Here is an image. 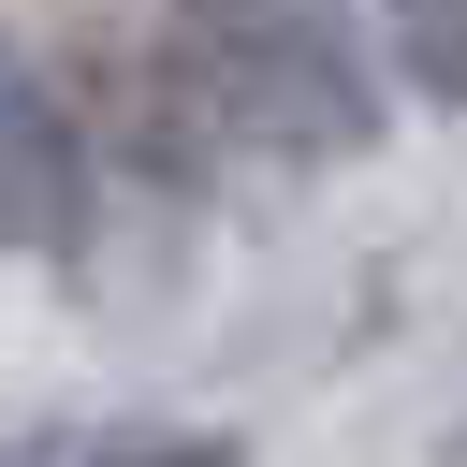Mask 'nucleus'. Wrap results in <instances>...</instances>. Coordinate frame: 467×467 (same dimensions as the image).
Segmentation results:
<instances>
[{
	"instance_id": "3",
	"label": "nucleus",
	"mask_w": 467,
	"mask_h": 467,
	"mask_svg": "<svg viewBox=\"0 0 467 467\" xmlns=\"http://www.w3.org/2000/svg\"><path fill=\"white\" fill-rule=\"evenodd\" d=\"M350 15L379 29V58H394V88H409V102L467 117V0H350Z\"/></svg>"
},
{
	"instance_id": "4",
	"label": "nucleus",
	"mask_w": 467,
	"mask_h": 467,
	"mask_svg": "<svg viewBox=\"0 0 467 467\" xmlns=\"http://www.w3.org/2000/svg\"><path fill=\"white\" fill-rule=\"evenodd\" d=\"M44 467H248V438H219V423H131V438L44 452Z\"/></svg>"
},
{
	"instance_id": "2",
	"label": "nucleus",
	"mask_w": 467,
	"mask_h": 467,
	"mask_svg": "<svg viewBox=\"0 0 467 467\" xmlns=\"http://www.w3.org/2000/svg\"><path fill=\"white\" fill-rule=\"evenodd\" d=\"M0 248L58 263V277H88V248H102V131L15 29H0Z\"/></svg>"
},
{
	"instance_id": "5",
	"label": "nucleus",
	"mask_w": 467,
	"mask_h": 467,
	"mask_svg": "<svg viewBox=\"0 0 467 467\" xmlns=\"http://www.w3.org/2000/svg\"><path fill=\"white\" fill-rule=\"evenodd\" d=\"M438 467H467V409H452V438H438Z\"/></svg>"
},
{
	"instance_id": "1",
	"label": "nucleus",
	"mask_w": 467,
	"mask_h": 467,
	"mask_svg": "<svg viewBox=\"0 0 467 467\" xmlns=\"http://www.w3.org/2000/svg\"><path fill=\"white\" fill-rule=\"evenodd\" d=\"M161 58L204 102V131L277 175L379 161L394 131V58L350 0H161Z\"/></svg>"
}]
</instances>
